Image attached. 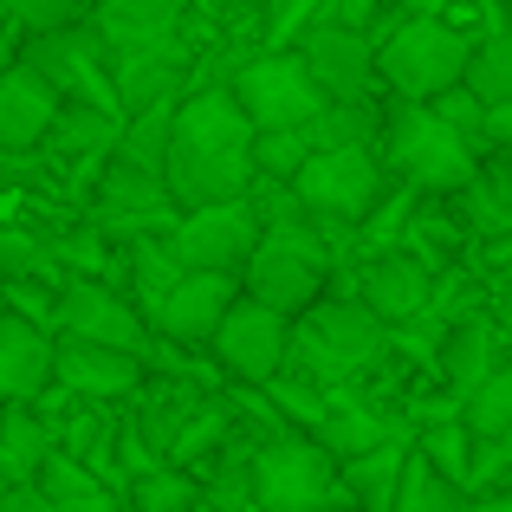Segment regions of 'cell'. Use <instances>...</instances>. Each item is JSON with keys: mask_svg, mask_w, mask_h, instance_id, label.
<instances>
[{"mask_svg": "<svg viewBox=\"0 0 512 512\" xmlns=\"http://www.w3.org/2000/svg\"><path fill=\"white\" fill-rule=\"evenodd\" d=\"M7 20L20 33H59L85 20V0H7Z\"/></svg>", "mask_w": 512, "mask_h": 512, "instance_id": "f35d334b", "label": "cell"}, {"mask_svg": "<svg viewBox=\"0 0 512 512\" xmlns=\"http://www.w3.org/2000/svg\"><path fill=\"white\" fill-rule=\"evenodd\" d=\"M169 253L182 260V273H240V260L260 240L247 201H214V208H188L169 221Z\"/></svg>", "mask_w": 512, "mask_h": 512, "instance_id": "8fae6325", "label": "cell"}, {"mask_svg": "<svg viewBox=\"0 0 512 512\" xmlns=\"http://www.w3.org/2000/svg\"><path fill=\"white\" fill-rule=\"evenodd\" d=\"M389 363V325H376L357 299H312L299 318H286V370L305 389H357Z\"/></svg>", "mask_w": 512, "mask_h": 512, "instance_id": "7a4b0ae2", "label": "cell"}, {"mask_svg": "<svg viewBox=\"0 0 512 512\" xmlns=\"http://www.w3.org/2000/svg\"><path fill=\"white\" fill-rule=\"evenodd\" d=\"M253 506L260 512H344L338 461L305 428H273L253 441Z\"/></svg>", "mask_w": 512, "mask_h": 512, "instance_id": "5b68a950", "label": "cell"}, {"mask_svg": "<svg viewBox=\"0 0 512 512\" xmlns=\"http://www.w3.org/2000/svg\"><path fill=\"white\" fill-rule=\"evenodd\" d=\"M182 279V260L169 253V240L163 234H143V240H130V292L124 299L137 305V312H150L156 299Z\"/></svg>", "mask_w": 512, "mask_h": 512, "instance_id": "1f68e13d", "label": "cell"}, {"mask_svg": "<svg viewBox=\"0 0 512 512\" xmlns=\"http://www.w3.org/2000/svg\"><path fill=\"white\" fill-rule=\"evenodd\" d=\"M208 350H214V363H221L227 376L266 389L279 370H286V318L266 312V305H253V299H234L227 318L214 325Z\"/></svg>", "mask_w": 512, "mask_h": 512, "instance_id": "7c38bea8", "label": "cell"}, {"mask_svg": "<svg viewBox=\"0 0 512 512\" xmlns=\"http://www.w3.org/2000/svg\"><path fill=\"white\" fill-rule=\"evenodd\" d=\"M461 512H512V493H506V487H493V493H467Z\"/></svg>", "mask_w": 512, "mask_h": 512, "instance_id": "b9f144b4", "label": "cell"}, {"mask_svg": "<svg viewBox=\"0 0 512 512\" xmlns=\"http://www.w3.org/2000/svg\"><path fill=\"white\" fill-rule=\"evenodd\" d=\"M435 370H441V389H448V396H467L480 376L500 370V325H493V312L461 318V325L441 331V344H435Z\"/></svg>", "mask_w": 512, "mask_h": 512, "instance_id": "cb8c5ba5", "label": "cell"}, {"mask_svg": "<svg viewBox=\"0 0 512 512\" xmlns=\"http://www.w3.org/2000/svg\"><path fill=\"white\" fill-rule=\"evenodd\" d=\"M409 461V441H383V448L357 454V461H338V480H344V500L363 506V512H389L396 500V474Z\"/></svg>", "mask_w": 512, "mask_h": 512, "instance_id": "4316f807", "label": "cell"}, {"mask_svg": "<svg viewBox=\"0 0 512 512\" xmlns=\"http://www.w3.org/2000/svg\"><path fill=\"white\" fill-rule=\"evenodd\" d=\"M143 383V363L130 350H104V344H72L52 338V389H65L72 402H130Z\"/></svg>", "mask_w": 512, "mask_h": 512, "instance_id": "2e32d148", "label": "cell"}, {"mask_svg": "<svg viewBox=\"0 0 512 512\" xmlns=\"http://www.w3.org/2000/svg\"><path fill=\"white\" fill-rule=\"evenodd\" d=\"M52 247V260L59 266H72V279H104L111 273V234H98V227H72V234H59V240H46Z\"/></svg>", "mask_w": 512, "mask_h": 512, "instance_id": "74e56055", "label": "cell"}, {"mask_svg": "<svg viewBox=\"0 0 512 512\" xmlns=\"http://www.w3.org/2000/svg\"><path fill=\"white\" fill-rule=\"evenodd\" d=\"M208 396H214V389L188 383V376H143L137 396H130V428H137V441L156 454V461H169L175 435L201 415V402H208Z\"/></svg>", "mask_w": 512, "mask_h": 512, "instance_id": "ffe728a7", "label": "cell"}, {"mask_svg": "<svg viewBox=\"0 0 512 512\" xmlns=\"http://www.w3.org/2000/svg\"><path fill=\"white\" fill-rule=\"evenodd\" d=\"M409 448L422 454V461L435 467L448 487H461V480H467V454H474V435H467L461 422H435V428H415Z\"/></svg>", "mask_w": 512, "mask_h": 512, "instance_id": "d590c367", "label": "cell"}, {"mask_svg": "<svg viewBox=\"0 0 512 512\" xmlns=\"http://www.w3.org/2000/svg\"><path fill=\"white\" fill-rule=\"evenodd\" d=\"M52 383V331L0 305V402H33Z\"/></svg>", "mask_w": 512, "mask_h": 512, "instance_id": "7402d4cb", "label": "cell"}, {"mask_svg": "<svg viewBox=\"0 0 512 512\" xmlns=\"http://www.w3.org/2000/svg\"><path fill=\"white\" fill-rule=\"evenodd\" d=\"M52 448H59V422H46L33 402H0V487H33Z\"/></svg>", "mask_w": 512, "mask_h": 512, "instance_id": "d4e9b609", "label": "cell"}, {"mask_svg": "<svg viewBox=\"0 0 512 512\" xmlns=\"http://www.w3.org/2000/svg\"><path fill=\"white\" fill-rule=\"evenodd\" d=\"M299 65L312 72V85L325 91L331 104H357V98H370V85H376L370 39H363L357 26L325 20V13L299 33Z\"/></svg>", "mask_w": 512, "mask_h": 512, "instance_id": "4fadbf2b", "label": "cell"}, {"mask_svg": "<svg viewBox=\"0 0 512 512\" xmlns=\"http://www.w3.org/2000/svg\"><path fill=\"white\" fill-rule=\"evenodd\" d=\"M234 299H240L234 273H182L163 299L143 312V325H150V338H163V344H208Z\"/></svg>", "mask_w": 512, "mask_h": 512, "instance_id": "9a60e30c", "label": "cell"}, {"mask_svg": "<svg viewBox=\"0 0 512 512\" xmlns=\"http://www.w3.org/2000/svg\"><path fill=\"white\" fill-rule=\"evenodd\" d=\"M169 111H175V104H150V111L124 117V130H117V143H111V163L163 175V150H169Z\"/></svg>", "mask_w": 512, "mask_h": 512, "instance_id": "4dcf8cb0", "label": "cell"}, {"mask_svg": "<svg viewBox=\"0 0 512 512\" xmlns=\"http://www.w3.org/2000/svg\"><path fill=\"white\" fill-rule=\"evenodd\" d=\"M195 506H201L195 474H182V467H169V461L124 487V512H195Z\"/></svg>", "mask_w": 512, "mask_h": 512, "instance_id": "d6a6232c", "label": "cell"}, {"mask_svg": "<svg viewBox=\"0 0 512 512\" xmlns=\"http://www.w3.org/2000/svg\"><path fill=\"white\" fill-rule=\"evenodd\" d=\"M104 65H111L117 111L137 117V111H150V104H175V98H182L188 46H182V39H156V46H124V52H104Z\"/></svg>", "mask_w": 512, "mask_h": 512, "instance_id": "d6986e66", "label": "cell"}, {"mask_svg": "<svg viewBox=\"0 0 512 512\" xmlns=\"http://www.w3.org/2000/svg\"><path fill=\"white\" fill-rule=\"evenodd\" d=\"M312 441L331 454V461H357V454L383 448V441H415L409 422L383 402H363L357 389H325V409L312 422Z\"/></svg>", "mask_w": 512, "mask_h": 512, "instance_id": "e0dca14e", "label": "cell"}, {"mask_svg": "<svg viewBox=\"0 0 512 512\" xmlns=\"http://www.w3.org/2000/svg\"><path fill=\"white\" fill-rule=\"evenodd\" d=\"M13 59L33 78H46L59 91V104H91V111H117L111 65H104V39L85 20L59 26V33H26V46H13ZM124 117V111H117Z\"/></svg>", "mask_w": 512, "mask_h": 512, "instance_id": "ba28073f", "label": "cell"}, {"mask_svg": "<svg viewBox=\"0 0 512 512\" xmlns=\"http://www.w3.org/2000/svg\"><path fill=\"white\" fill-rule=\"evenodd\" d=\"M52 338L104 344V350L143 357L150 325H143V312L117 286H104V279H59V292H52Z\"/></svg>", "mask_w": 512, "mask_h": 512, "instance_id": "30bf717a", "label": "cell"}, {"mask_svg": "<svg viewBox=\"0 0 512 512\" xmlns=\"http://www.w3.org/2000/svg\"><path fill=\"white\" fill-rule=\"evenodd\" d=\"M117 130H124V117H117V111L59 104V117H52V130H46V150L78 156V163H104V156H111V143H117Z\"/></svg>", "mask_w": 512, "mask_h": 512, "instance_id": "83f0119b", "label": "cell"}, {"mask_svg": "<svg viewBox=\"0 0 512 512\" xmlns=\"http://www.w3.org/2000/svg\"><path fill=\"white\" fill-rule=\"evenodd\" d=\"M461 91L474 104H512V39L493 26L487 39H467V65H461Z\"/></svg>", "mask_w": 512, "mask_h": 512, "instance_id": "f1b7e54d", "label": "cell"}, {"mask_svg": "<svg viewBox=\"0 0 512 512\" xmlns=\"http://www.w3.org/2000/svg\"><path fill=\"white\" fill-rule=\"evenodd\" d=\"M7 26H13V20H7V0H0V33H7Z\"/></svg>", "mask_w": 512, "mask_h": 512, "instance_id": "ee69618b", "label": "cell"}, {"mask_svg": "<svg viewBox=\"0 0 512 512\" xmlns=\"http://www.w3.org/2000/svg\"><path fill=\"white\" fill-rule=\"evenodd\" d=\"M0 512H52L39 500V487H0Z\"/></svg>", "mask_w": 512, "mask_h": 512, "instance_id": "60d3db41", "label": "cell"}, {"mask_svg": "<svg viewBox=\"0 0 512 512\" xmlns=\"http://www.w3.org/2000/svg\"><path fill=\"white\" fill-rule=\"evenodd\" d=\"M312 156V130H253V175L292 182V169Z\"/></svg>", "mask_w": 512, "mask_h": 512, "instance_id": "8d00e7d4", "label": "cell"}, {"mask_svg": "<svg viewBox=\"0 0 512 512\" xmlns=\"http://www.w3.org/2000/svg\"><path fill=\"white\" fill-rule=\"evenodd\" d=\"M33 487H39V500L52 512H124V493H111L98 474H85V467H78L72 454H59V448L39 461Z\"/></svg>", "mask_w": 512, "mask_h": 512, "instance_id": "484cf974", "label": "cell"}, {"mask_svg": "<svg viewBox=\"0 0 512 512\" xmlns=\"http://www.w3.org/2000/svg\"><path fill=\"white\" fill-rule=\"evenodd\" d=\"M344 299H357L376 325L396 331V325H409V318L428 312V299H435V273H428L422 260H409V253H376V260H363L357 273L344 279Z\"/></svg>", "mask_w": 512, "mask_h": 512, "instance_id": "5bb4252c", "label": "cell"}, {"mask_svg": "<svg viewBox=\"0 0 512 512\" xmlns=\"http://www.w3.org/2000/svg\"><path fill=\"white\" fill-rule=\"evenodd\" d=\"M506 467H512V448H506V441H474L461 493H493V487H506Z\"/></svg>", "mask_w": 512, "mask_h": 512, "instance_id": "ab89813d", "label": "cell"}, {"mask_svg": "<svg viewBox=\"0 0 512 512\" xmlns=\"http://www.w3.org/2000/svg\"><path fill=\"white\" fill-rule=\"evenodd\" d=\"M331 266H338V253H331V240L318 234L312 221H292V227H260L253 253L240 260V273H234V286H240V299L266 305V312L299 318L312 299H325Z\"/></svg>", "mask_w": 512, "mask_h": 512, "instance_id": "3957f363", "label": "cell"}, {"mask_svg": "<svg viewBox=\"0 0 512 512\" xmlns=\"http://www.w3.org/2000/svg\"><path fill=\"white\" fill-rule=\"evenodd\" d=\"M286 188L312 227H357L389 195V175L376 163V150H312Z\"/></svg>", "mask_w": 512, "mask_h": 512, "instance_id": "52a82bcc", "label": "cell"}, {"mask_svg": "<svg viewBox=\"0 0 512 512\" xmlns=\"http://www.w3.org/2000/svg\"><path fill=\"white\" fill-rule=\"evenodd\" d=\"M85 26L104 39V52L156 46V39H175L182 0H85Z\"/></svg>", "mask_w": 512, "mask_h": 512, "instance_id": "603a6c76", "label": "cell"}, {"mask_svg": "<svg viewBox=\"0 0 512 512\" xmlns=\"http://www.w3.org/2000/svg\"><path fill=\"white\" fill-rule=\"evenodd\" d=\"M7 65H13V39L0 33V72H7Z\"/></svg>", "mask_w": 512, "mask_h": 512, "instance_id": "7bdbcfd3", "label": "cell"}, {"mask_svg": "<svg viewBox=\"0 0 512 512\" xmlns=\"http://www.w3.org/2000/svg\"><path fill=\"white\" fill-rule=\"evenodd\" d=\"M234 104L253 130H305L318 111H325V91L312 85V72L299 65V52H260L234 72Z\"/></svg>", "mask_w": 512, "mask_h": 512, "instance_id": "9c48e42d", "label": "cell"}, {"mask_svg": "<svg viewBox=\"0 0 512 512\" xmlns=\"http://www.w3.org/2000/svg\"><path fill=\"white\" fill-rule=\"evenodd\" d=\"M253 182V124L240 117L227 85H195L169 111V150H163V188L175 214L240 201Z\"/></svg>", "mask_w": 512, "mask_h": 512, "instance_id": "6da1fadb", "label": "cell"}, {"mask_svg": "<svg viewBox=\"0 0 512 512\" xmlns=\"http://www.w3.org/2000/svg\"><path fill=\"white\" fill-rule=\"evenodd\" d=\"M175 221V201L163 188V175L150 169H124V163H104L98 175V234H163Z\"/></svg>", "mask_w": 512, "mask_h": 512, "instance_id": "ac0fdd59", "label": "cell"}, {"mask_svg": "<svg viewBox=\"0 0 512 512\" xmlns=\"http://www.w3.org/2000/svg\"><path fill=\"white\" fill-rule=\"evenodd\" d=\"M52 117H59V91L33 78L20 59L0 72V156H26L46 143Z\"/></svg>", "mask_w": 512, "mask_h": 512, "instance_id": "44dd1931", "label": "cell"}, {"mask_svg": "<svg viewBox=\"0 0 512 512\" xmlns=\"http://www.w3.org/2000/svg\"><path fill=\"white\" fill-rule=\"evenodd\" d=\"M46 279H59V260L46 240L26 227H0V286H46Z\"/></svg>", "mask_w": 512, "mask_h": 512, "instance_id": "e575fe53", "label": "cell"}, {"mask_svg": "<svg viewBox=\"0 0 512 512\" xmlns=\"http://www.w3.org/2000/svg\"><path fill=\"white\" fill-rule=\"evenodd\" d=\"M376 163L402 188H415V195H454V188H467L480 175V156L428 104H402V98L376 124Z\"/></svg>", "mask_w": 512, "mask_h": 512, "instance_id": "277c9868", "label": "cell"}, {"mask_svg": "<svg viewBox=\"0 0 512 512\" xmlns=\"http://www.w3.org/2000/svg\"><path fill=\"white\" fill-rule=\"evenodd\" d=\"M461 500L467 493L448 487V480L409 448V461H402V474H396V500H389V512H461Z\"/></svg>", "mask_w": 512, "mask_h": 512, "instance_id": "836d02e7", "label": "cell"}, {"mask_svg": "<svg viewBox=\"0 0 512 512\" xmlns=\"http://www.w3.org/2000/svg\"><path fill=\"white\" fill-rule=\"evenodd\" d=\"M461 428L474 441H506L512 435V370L506 363L493 376H480V383L461 396Z\"/></svg>", "mask_w": 512, "mask_h": 512, "instance_id": "f546056e", "label": "cell"}, {"mask_svg": "<svg viewBox=\"0 0 512 512\" xmlns=\"http://www.w3.org/2000/svg\"><path fill=\"white\" fill-rule=\"evenodd\" d=\"M370 65L402 104H428L441 98L448 85H461V65H467V39L454 33L448 20L422 13V20H402L383 46H370Z\"/></svg>", "mask_w": 512, "mask_h": 512, "instance_id": "8992f818", "label": "cell"}]
</instances>
